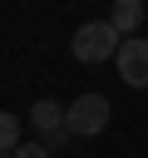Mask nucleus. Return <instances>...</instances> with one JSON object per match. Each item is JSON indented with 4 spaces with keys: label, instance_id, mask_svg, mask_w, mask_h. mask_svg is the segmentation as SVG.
<instances>
[{
    "label": "nucleus",
    "instance_id": "nucleus-4",
    "mask_svg": "<svg viewBox=\"0 0 148 158\" xmlns=\"http://www.w3.org/2000/svg\"><path fill=\"white\" fill-rule=\"evenodd\" d=\"M64 114H69V109H64V104H54V99H39V104L30 109V123H35V128L49 138V153H54V148L69 138V128H64Z\"/></svg>",
    "mask_w": 148,
    "mask_h": 158
},
{
    "label": "nucleus",
    "instance_id": "nucleus-5",
    "mask_svg": "<svg viewBox=\"0 0 148 158\" xmlns=\"http://www.w3.org/2000/svg\"><path fill=\"white\" fill-rule=\"evenodd\" d=\"M143 15H148V10H143V0H113V10H109V25H113L118 35H128V40H133V30L143 25Z\"/></svg>",
    "mask_w": 148,
    "mask_h": 158
},
{
    "label": "nucleus",
    "instance_id": "nucleus-1",
    "mask_svg": "<svg viewBox=\"0 0 148 158\" xmlns=\"http://www.w3.org/2000/svg\"><path fill=\"white\" fill-rule=\"evenodd\" d=\"M118 44H123V35H118L109 20H89V25H79L74 40H69V49H74L79 64H104V59L118 54Z\"/></svg>",
    "mask_w": 148,
    "mask_h": 158
},
{
    "label": "nucleus",
    "instance_id": "nucleus-8",
    "mask_svg": "<svg viewBox=\"0 0 148 158\" xmlns=\"http://www.w3.org/2000/svg\"><path fill=\"white\" fill-rule=\"evenodd\" d=\"M0 158H15V153H0Z\"/></svg>",
    "mask_w": 148,
    "mask_h": 158
},
{
    "label": "nucleus",
    "instance_id": "nucleus-6",
    "mask_svg": "<svg viewBox=\"0 0 148 158\" xmlns=\"http://www.w3.org/2000/svg\"><path fill=\"white\" fill-rule=\"evenodd\" d=\"M20 148V118L0 109V153H15Z\"/></svg>",
    "mask_w": 148,
    "mask_h": 158
},
{
    "label": "nucleus",
    "instance_id": "nucleus-7",
    "mask_svg": "<svg viewBox=\"0 0 148 158\" xmlns=\"http://www.w3.org/2000/svg\"><path fill=\"white\" fill-rule=\"evenodd\" d=\"M15 158H54V153H49V143H20Z\"/></svg>",
    "mask_w": 148,
    "mask_h": 158
},
{
    "label": "nucleus",
    "instance_id": "nucleus-2",
    "mask_svg": "<svg viewBox=\"0 0 148 158\" xmlns=\"http://www.w3.org/2000/svg\"><path fill=\"white\" fill-rule=\"evenodd\" d=\"M64 128H69V138H94V133H104V128H109V99H104V94L74 99L69 114H64Z\"/></svg>",
    "mask_w": 148,
    "mask_h": 158
},
{
    "label": "nucleus",
    "instance_id": "nucleus-3",
    "mask_svg": "<svg viewBox=\"0 0 148 158\" xmlns=\"http://www.w3.org/2000/svg\"><path fill=\"white\" fill-rule=\"evenodd\" d=\"M113 59H118V79L128 89H148V40H123Z\"/></svg>",
    "mask_w": 148,
    "mask_h": 158
}]
</instances>
